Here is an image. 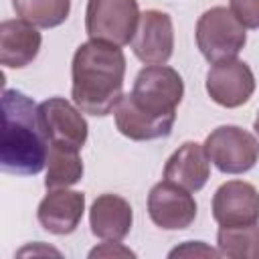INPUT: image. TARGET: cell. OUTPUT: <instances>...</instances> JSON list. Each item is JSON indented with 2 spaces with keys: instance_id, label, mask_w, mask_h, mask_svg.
<instances>
[{
  "instance_id": "cell-12",
  "label": "cell",
  "mask_w": 259,
  "mask_h": 259,
  "mask_svg": "<svg viewBox=\"0 0 259 259\" xmlns=\"http://www.w3.org/2000/svg\"><path fill=\"white\" fill-rule=\"evenodd\" d=\"M85 212V194L67 188H49L38 202L36 219L40 227L53 235H71Z\"/></svg>"
},
{
  "instance_id": "cell-14",
  "label": "cell",
  "mask_w": 259,
  "mask_h": 259,
  "mask_svg": "<svg viewBox=\"0 0 259 259\" xmlns=\"http://www.w3.org/2000/svg\"><path fill=\"white\" fill-rule=\"evenodd\" d=\"M132 206L119 194H101L89 208L91 233L101 241H123L132 231Z\"/></svg>"
},
{
  "instance_id": "cell-16",
  "label": "cell",
  "mask_w": 259,
  "mask_h": 259,
  "mask_svg": "<svg viewBox=\"0 0 259 259\" xmlns=\"http://www.w3.org/2000/svg\"><path fill=\"white\" fill-rule=\"evenodd\" d=\"M83 178V160L79 150L51 146L47 158V188H69Z\"/></svg>"
},
{
  "instance_id": "cell-1",
  "label": "cell",
  "mask_w": 259,
  "mask_h": 259,
  "mask_svg": "<svg viewBox=\"0 0 259 259\" xmlns=\"http://www.w3.org/2000/svg\"><path fill=\"white\" fill-rule=\"evenodd\" d=\"M184 97V81L176 69L146 65L134 81V89L117 101L115 125L134 142L168 138L176 121V107Z\"/></svg>"
},
{
  "instance_id": "cell-8",
  "label": "cell",
  "mask_w": 259,
  "mask_h": 259,
  "mask_svg": "<svg viewBox=\"0 0 259 259\" xmlns=\"http://www.w3.org/2000/svg\"><path fill=\"white\" fill-rule=\"evenodd\" d=\"M148 214L152 223L166 231L188 229L196 219V200L190 190L162 180L148 194Z\"/></svg>"
},
{
  "instance_id": "cell-11",
  "label": "cell",
  "mask_w": 259,
  "mask_h": 259,
  "mask_svg": "<svg viewBox=\"0 0 259 259\" xmlns=\"http://www.w3.org/2000/svg\"><path fill=\"white\" fill-rule=\"evenodd\" d=\"M212 217L221 227H243L259 221V190L245 180L221 184L212 196Z\"/></svg>"
},
{
  "instance_id": "cell-9",
  "label": "cell",
  "mask_w": 259,
  "mask_h": 259,
  "mask_svg": "<svg viewBox=\"0 0 259 259\" xmlns=\"http://www.w3.org/2000/svg\"><path fill=\"white\" fill-rule=\"evenodd\" d=\"M255 91V75L241 59H227L212 63L206 73V93L210 99L227 109L241 107Z\"/></svg>"
},
{
  "instance_id": "cell-10",
  "label": "cell",
  "mask_w": 259,
  "mask_h": 259,
  "mask_svg": "<svg viewBox=\"0 0 259 259\" xmlns=\"http://www.w3.org/2000/svg\"><path fill=\"white\" fill-rule=\"evenodd\" d=\"M132 51L144 65H164L174 53V24L170 14L162 10L142 12Z\"/></svg>"
},
{
  "instance_id": "cell-5",
  "label": "cell",
  "mask_w": 259,
  "mask_h": 259,
  "mask_svg": "<svg viewBox=\"0 0 259 259\" xmlns=\"http://www.w3.org/2000/svg\"><path fill=\"white\" fill-rule=\"evenodd\" d=\"M138 22V0H87L85 30L89 38L123 47L134 40Z\"/></svg>"
},
{
  "instance_id": "cell-18",
  "label": "cell",
  "mask_w": 259,
  "mask_h": 259,
  "mask_svg": "<svg viewBox=\"0 0 259 259\" xmlns=\"http://www.w3.org/2000/svg\"><path fill=\"white\" fill-rule=\"evenodd\" d=\"M16 14L38 28L63 24L71 12V0H12Z\"/></svg>"
},
{
  "instance_id": "cell-17",
  "label": "cell",
  "mask_w": 259,
  "mask_h": 259,
  "mask_svg": "<svg viewBox=\"0 0 259 259\" xmlns=\"http://www.w3.org/2000/svg\"><path fill=\"white\" fill-rule=\"evenodd\" d=\"M217 245L223 257L231 259H259V225L221 227Z\"/></svg>"
},
{
  "instance_id": "cell-3",
  "label": "cell",
  "mask_w": 259,
  "mask_h": 259,
  "mask_svg": "<svg viewBox=\"0 0 259 259\" xmlns=\"http://www.w3.org/2000/svg\"><path fill=\"white\" fill-rule=\"evenodd\" d=\"M49 148L38 105L16 89H4L0 130L2 170L14 176H34L47 166Z\"/></svg>"
},
{
  "instance_id": "cell-4",
  "label": "cell",
  "mask_w": 259,
  "mask_h": 259,
  "mask_svg": "<svg viewBox=\"0 0 259 259\" xmlns=\"http://www.w3.org/2000/svg\"><path fill=\"white\" fill-rule=\"evenodd\" d=\"M247 42L245 26L231 8L212 6L196 22V45L208 63L235 59Z\"/></svg>"
},
{
  "instance_id": "cell-7",
  "label": "cell",
  "mask_w": 259,
  "mask_h": 259,
  "mask_svg": "<svg viewBox=\"0 0 259 259\" xmlns=\"http://www.w3.org/2000/svg\"><path fill=\"white\" fill-rule=\"evenodd\" d=\"M40 123L49 146L81 150L89 136V125L81 109L63 97H49L38 105Z\"/></svg>"
},
{
  "instance_id": "cell-21",
  "label": "cell",
  "mask_w": 259,
  "mask_h": 259,
  "mask_svg": "<svg viewBox=\"0 0 259 259\" xmlns=\"http://www.w3.org/2000/svg\"><path fill=\"white\" fill-rule=\"evenodd\" d=\"M89 257H136V253L127 247H121L119 241H105L101 247L91 249Z\"/></svg>"
},
{
  "instance_id": "cell-19",
  "label": "cell",
  "mask_w": 259,
  "mask_h": 259,
  "mask_svg": "<svg viewBox=\"0 0 259 259\" xmlns=\"http://www.w3.org/2000/svg\"><path fill=\"white\" fill-rule=\"evenodd\" d=\"M229 6L245 28H259V0H229Z\"/></svg>"
},
{
  "instance_id": "cell-6",
  "label": "cell",
  "mask_w": 259,
  "mask_h": 259,
  "mask_svg": "<svg viewBox=\"0 0 259 259\" xmlns=\"http://www.w3.org/2000/svg\"><path fill=\"white\" fill-rule=\"evenodd\" d=\"M208 160L223 174L249 172L259 160V140L239 125H219L204 140Z\"/></svg>"
},
{
  "instance_id": "cell-2",
  "label": "cell",
  "mask_w": 259,
  "mask_h": 259,
  "mask_svg": "<svg viewBox=\"0 0 259 259\" xmlns=\"http://www.w3.org/2000/svg\"><path fill=\"white\" fill-rule=\"evenodd\" d=\"M125 55L117 45L89 38L79 45L71 63L73 103L89 115H109L121 99Z\"/></svg>"
},
{
  "instance_id": "cell-20",
  "label": "cell",
  "mask_w": 259,
  "mask_h": 259,
  "mask_svg": "<svg viewBox=\"0 0 259 259\" xmlns=\"http://www.w3.org/2000/svg\"><path fill=\"white\" fill-rule=\"evenodd\" d=\"M221 251L204 245L202 241H188L168 253V257H219Z\"/></svg>"
},
{
  "instance_id": "cell-15",
  "label": "cell",
  "mask_w": 259,
  "mask_h": 259,
  "mask_svg": "<svg viewBox=\"0 0 259 259\" xmlns=\"http://www.w3.org/2000/svg\"><path fill=\"white\" fill-rule=\"evenodd\" d=\"M42 45V36L30 22L2 20L0 24V61L8 69H22L30 65Z\"/></svg>"
},
{
  "instance_id": "cell-22",
  "label": "cell",
  "mask_w": 259,
  "mask_h": 259,
  "mask_svg": "<svg viewBox=\"0 0 259 259\" xmlns=\"http://www.w3.org/2000/svg\"><path fill=\"white\" fill-rule=\"evenodd\" d=\"M253 130H255V134L259 136V111H257V117H255V121H253Z\"/></svg>"
},
{
  "instance_id": "cell-13",
  "label": "cell",
  "mask_w": 259,
  "mask_h": 259,
  "mask_svg": "<svg viewBox=\"0 0 259 259\" xmlns=\"http://www.w3.org/2000/svg\"><path fill=\"white\" fill-rule=\"evenodd\" d=\"M210 178V160L204 144L184 142L164 166V180H170L190 192H198Z\"/></svg>"
}]
</instances>
